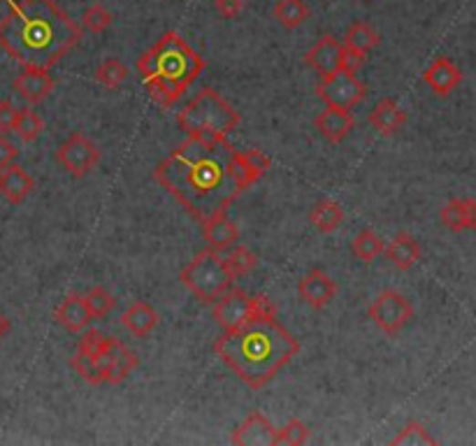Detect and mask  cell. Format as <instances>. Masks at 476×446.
<instances>
[{
    "instance_id": "6da1fadb",
    "label": "cell",
    "mask_w": 476,
    "mask_h": 446,
    "mask_svg": "<svg viewBox=\"0 0 476 446\" xmlns=\"http://www.w3.org/2000/svg\"><path fill=\"white\" fill-rule=\"evenodd\" d=\"M235 149L228 135L193 133L154 170V180L195 221L228 212L242 193L233 175Z\"/></svg>"
},
{
    "instance_id": "7a4b0ae2",
    "label": "cell",
    "mask_w": 476,
    "mask_h": 446,
    "mask_svg": "<svg viewBox=\"0 0 476 446\" xmlns=\"http://www.w3.org/2000/svg\"><path fill=\"white\" fill-rule=\"evenodd\" d=\"M0 19V49L21 67L52 70L82 42V26L57 0H7Z\"/></svg>"
},
{
    "instance_id": "3957f363",
    "label": "cell",
    "mask_w": 476,
    "mask_h": 446,
    "mask_svg": "<svg viewBox=\"0 0 476 446\" xmlns=\"http://www.w3.org/2000/svg\"><path fill=\"white\" fill-rule=\"evenodd\" d=\"M214 354L249 389H265L300 354V342L277 321V314H258L246 324L223 330Z\"/></svg>"
},
{
    "instance_id": "277c9868",
    "label": "cell",
    "mask_w": 476,
    "mask_h": 446,
    "mask_svg": "<svg viewBox=\"0 0 476 446\" xmlns=\"http://www.w3.org/2000/svg\"><path fill=\"white\" fill-rule=\"evenodd\" d=\"M205 66V58L180 33L168 31L138 58V75L154 103L160 108H172L200 78Z\"/></svg>"
},
{
    "instance_id": "5b68a950",
    "label": "cell",
    "mask_w": 476,
    "mask_h": 446,
    "mask_svg": "<svg viewBox=\"0 0 476 446\" xmlns=\"http://www.w3.org/2000/svg\"><path fill=\"white\" fill-rule=\"evenodd\" d=\"M242 117L219 91L200 88L198 96L186 105L177 117V123L184 133H219L228 135L240 126Z\"/></svg>"
},
{
    "instance_id": "8992f818",
    "label": "cell",
    "mask_w": 476,
    "mask_h": 446,
    "mask_svg": "<svg viewBox=\"0 0 476 446\" xmlns=\"http://www.w3.org/2000/svg\"><path fill=\"white\" fill-rule=\"evenodd\" d=\"M180 279L200 303L205 305H214L225 291H231L233 282H235L223 256L219 252H212V249H205L198 256H193V261L180 272Z\"/></svg>"
},
{
    "instance_id": "52a82bcc",
    "label": "cell",
    "mask_w": 476,
    "mask_h": 446,
    "mask_svg": "<svg viewBox=\"0 0 476 446\" xmlns=\"http://www.w3.org/2000/svg\"><path fill=\"white\" fill-rule=\"evenodd\" d=\"M258 314H277V307L270 303L267 296H252V293L242 291V288L233 286L231 291H225L223 296L212 305V316L223 330H233L237 326L246 324L249 318L258 316Z\"/></svg>"
},
{
    "instance_id": "ba28073f",
    "label": "cell",
    "mask_w": 476,
    "mask_h": 446,
    "mask_svg": "<svg viewBox=\"0 0 476 446\" xmlns=\"http://www.w3.org/2000/svg\"><path fill=\"white\" fill-rule=\"evenodd\" d=\"M316 96L326 103V108L354 109L356 105L365 100L367 88L356 78V72L339 67V70L330 72V75H323V79L316 87Z\"/></svg>"
},
{
    "instance_id": "9c48e42d",
    "label": "cell",
    "mask_w": 476,
    "mask_h": 446,
    "mask_svg": "<svg viewBox=\"0 0 476 446\" xmlns=\"http://www.w3.org/2000/svg\"><path fill=\"white\" fill-rule=\"evenodd\" d=\"M367 316L372 318L377 328L395 337L409 326V321L414 318V307L402 293L388 288L374 297L372 305L367 307Z\"/></svg>"
},
{
    "instance_id": "30bf717a",
    "label": "cell",
    "mask_w": 476,
    "mask_h": 446,
    "mask_svg": "<svg viewBox=\"0 0 476 446\" xmlns=\"http://www.w3.org/2000/svg\"><path fill=\"white\" fill-rule=\"evenodd\" d=\"M93 358H96L98 368L103 372V381L109 386L123 384L140 363L135 351H130L126 344H121L112 335H103L100 347H98V354Z\"/></svg>"
},
{
    "instance_id": "8fae6325",
    "label": "cell",
    "mask_w": 476,
    "mask_h": 446,
    "mask_svg": "<svg viewBox=\"0 0 476 446\" xmlns=\"http://www.w3.org/2000/svg\"><path fill=\"white\" fill-rule=\"evenodd\" d=\"M100 161V149L84 133H70V138L57 149V163L75 180H82Z\"/></svg>"
},
{
    "instance_id": "7c38bea8",
    "label": "cell",
    "mask_w": 476,
    "mask_h": 446,
    "mask_svg": "<svg viewBox=\"0 0 476 446\" xmlns=\"http://www.w3.org/2000/svg\"><path fill=\"white\" fill-rule=\"evenodd\" d=\"M12 88L28 105H40L42 100H47V96H52V91L57 88V79L47 67H21V72L12 82Z\"/></svg>"
},
{
    "instance_id": "4fadbf2b",
    "label": "cell",
    "mask_w": 476,
    "mask_h": 446,
    "mask_svg": "<svg viewBox=\"0 0 476 446\" xmlns=\"http://www.w3.org/2000/svg\"><path fill=\"white\" fill-rule=\"evenodd\" d=\"M297 293L303 297V303L312 309L328 307L337 296V282L323 270L307 272L300 284H297Z\"/></svg>"
},
{
    "instance_id": "5bb4252c",
    "label": "cell",
    "mask_w": 476,
    "mask_h": 446,
    "mask_svg": "<svg viewBox=\"0 0 476 446\" xmlns=\"http://www.w3.org/2000/svg\"><path fill=\"white\" fill-rule=\"evenodd\" d=\"M274 430L277 428L272 426L270 419L263 411H252L233 430L231 441L240 446H274Z\"/></svg>"
},
{
    "instance_id": "9a60e30c",
    "label": "cell",
    "mask_w": 476,
    "mask_h": 446,
    "mask_svg": "<svg viewBox=\"0 0 476 446\" xmlns=\"http://www.w3.org/2000/svg\"><path fill=\"white\" fill-rule=\"evenodd\" d=\"M200 226H202V237H205L212 252H228V249L240 240V228H237L235 221L228 216V212H216L210 219L200 221Z\"/></svg>"
},
{
    "instance_id": "2e32d148",
    "label": "cell",
    "mask_w": 476,
    "mask_h": 446,
    "mask_svg": "<svg viewBox=\"0 0 476 446\" xmlns=\"http://www.w3.org/2000/svg\"><path fill=\"white\" fill-rule=\"evenodd\" d=\"M272 161L267 159L258 149H246V151H237L235 161H233V175H235L237 186L244 193L246 189H252L267 170H270Z\"/></svg>"
},
{
    "instance_id": "e0dca14e",
    "label": "cell",
    "mask_w": 476,
    "mask_h": 446,
    "mask_svg": "<svg viewBox=\"0 0 476 446\" xmlns=\"http://www.w3.org/2000/svg\"><path fill=\"white\" fill-rule=\"evenodd\" d=\"M314 126L321 133L323 140L337 144L347 138L356 126V119L351 114V109H339V108H326L321 114H316L314 119Z\"/></svg>"
},
{
    "instance_id": "ac0fdd59",
    "label": "cell",
    "mask_w": 476,
    "mask_h": 446,
    "mask_svg": "<svg viewBox=\"0 0 476 446\" xmlns=\"http://www.w3.org/2000/svg\"><path fill=\"white\" fill-rule=\"evenodd\" d=\"M423 82L437 93V96H450L462 82V72L450 58L440 57L432 61V66L423 72Z\"/></svg>"
},
{
    "instance_id": "d6986e66",
    "label": "cell",
    "mask_w": 476,
    "mask_h": 446,
    "mask_svg": "<svg viewBox=\"0 0 476 446\" xmlns=\"http://www.w3.org/2000/svg\"><path fill=\"white\" fill-rule=\"evenodd\" d=\"M36 189V180L28 175L21 165L12 163L5 170H0V195L10 205H21Z\"/></svg>"
},
{
    "instance_id": "ffe728a7",
    "label": "cell",
    "mask_w": 476,
    "mask_h": 446,
    "mask_svg": "<svg viewBox=\"0 0 476 446\" xmlns=\"http://www.w3.org/2000/svg\"><path fill=\"white\" fill-rule=\"evenodd\" d=\"M54 318L67 333H82L93 321L91 312H88L87 303H84V296H79V293H70V296L63 297L58 307L54 309Z\"/></svg>"
},
{
    "instance_id": "44dd1931",
    "label": "cell",
    "mask_w": 476,
    "mask_h": 446,
    "mask_svg": "<svg viewBox=\"0 0 476 446\" xmlns=\"http://www.w3.org/2000/svg\"><path fill=\"white\" fill-rule=\"evenodd\" d=\"M441 226L450 233L476 231V201L474 198H453L440 212Z\"/></svg>"
},
{
    "instance_id": "7402d4cb",
    "label": "cell",
    "mask_w": 476,
    "mask_h": 446,
    "mask_svg": "<svg viewBox=\"0 0 476 446\" xmlns=\"http://www.w3.org/2000/svg\"><path fill=\"white\" fill-rule=\"evenodd\" d=\"M344 45L335 36H326L316 42V45L305 54V61L307 66H312L314 70L323 75H330V72L339 70V63H342Z\"/></svg>"
},
{
    "instance_id": "603a6c76",
    "label": "cell",
    "mask_w": 476,
    "mask_h": 446,
    "mask_svg": "<svg viewBox=\"0 0 476 446\" xmlns=\"http://www.w3.org/2000/svg\"><path fill=\"white\" fill-rule=\"evenodd\" d=\"M369 123L374 129L379 130L381 135L390 138V135L399 133L405 129L407 123V112L395 103L393 98H381L379 103L374 105V109L369 112Z\"/></svg>"
},
{
    "instance_id": "cb8c5ba5",
    "label": "cell",
    "mask_w": 476,
    "mask_h": 446,
    "mask_svg": "<svg viewBox=\"0 0 476 446\" xmlns=\"http://www.w3.org/2000/svg\"><path fill=\"white\" fill-rule=\"evenodd\" d=\"M121 326L129 330L133 337H147L149 333H154V328L159 326V314L144 300H135L121 316Z\"/></svg>"
},
{
    "instance_id": "d4e9b609",
    "label": "cell",
    "mask_w": 476,
    "mask_h": 446,
    "mask_svg": "<svg viewBox=\"0 0 476 446\" xmlns=\"http://www.w3.org/2000/svg\"><path fill=\"white\" fill-rule=\"evenodd\" d=\"M386 256L398 267L399 272H407L420 261V244L409 235V233H398L393 240L386 244Z\"/></svg>"
},
{
    "instance_id": "484cf974",
    "label": "cell",
    "mask_w": 476,
    "mask_h": 446,
    "mask_svg": "<svg viewBox=\"0 0 476 446\" xmlns=\"http://www.w3.org/2000/svg\"><path fill=\"white\" fill-rule=\"evenodd\" d=\"M344 219H347V214H344L342 205L335 201H318L312 207V212H309V223L323 235H330V233L337 231L344 223Z\"/></svg>"
},
{
    "instance_id": "4316f807",
    "label": "cell",
    "mask_w": 476,
    "mask_h": 446,
    "mask_svg": "<svg viewBox=\"0 0 476 446\" xmlns=\"http://www.w3.org/2000/svg\"><path fill=\"white\" fill-rule=\"evenodd\" d=\"M379 42H381L379 33L374 31L369 24H365V21H356L354 26L347 31V37H344L342 45L348 47V49H354V52L365 54V57H367L372 49H377V47H379Z\"/></svg>"
},
{
    "instance_id": "83f0119b",
    "label": "cell",
    "mask_w": 476,
    "mask_h": 446,
    "mask_svg": "<svg viewBox=\"0 0 476 446\" xmlns=\"http://www.w3.org/2000/svg\"><path fill=\"white\" fill-rule=\"evenodd\" d=\"M272 15L284 28L293 31V28H300L309 19V7L305 0H279Z\"/></svg>"
},
{
    "instance_id": "f1b7e54d",
    "label": "cell",
    "mask_w": 476,
    "mask_h": 446,
    "mask_svg": "<svg viewBox=\"0 0 476 446\" xmlns=\"http://www.w3.org/2000/svg\"><path fill=\"white\" fill-rule=\"evenodd\" d=\"M384 249H386L384 240H381L374 231H369V228L360 231L358 235L354 237V242H351V252H354V256L360 258L363 263L377 261V258L384 254Z\"/></svg>"
},
{
    "instance_id": "f546056e",
    "label": "cell",
    "mask_w": 476,
    "mask_h": 446,
    "mask_svg": "<svg viewBox=\"0 0 476 446\" xmlns=\"http://www.w3.org/2000/svg\"><path fill=\"white\" fill-rule=\"evenodd\" d=\"M225 265L228 270L233 272V277H246L249 272H254L258 267V256L252 252V249H246L244 244H233L228 249V254L223 256Z\"/></svg>"
},
{
    "instance_id": "4dcf8cb0",
    "label": "cell",
    "mask_w": 476,
    "mask_h": 446,
    "mask_svg": "<svg viewBox=\"0 0 476 446\" xmlns=\"http://www.w3.org/2000/svg\"><path fill=\"white\" fill-rule=\"evenodd\" d=\"M93 78H96V82L100 84V87L109 88V91H114V88L121 87L123 82H126V78H129V70H126V66H123L119 58L109 57L105 58L100 66L96 67V72H93Z\"/></svg>"
},
{
    "instance_id": "1f68e13d",
    "label": "cell",
    "mask_w": 476,
    "mask_h": 446,
    "mask_svg": "<svg viewBox=\"0 0 476 446\" xmlns=\"http://www.w3.org/2000/svg\"><path fill=\"white\" fill-rule=\"evenodd\" d=\"M390 444L393 446H435L437 440L435 437L428 432V428L423 426V423H419V420H409L402 430L398 432V435L390 440Z\"/></svg>"
},
{
    "instance_id": "d6a6232c",
    "label": "cell",
    "mask_w": 476,
    "mask_h": 446,
    "mask_svg": "<svg viewBox=\"0 0 476 446\" xmlns=\"http://www.w3.org/2000/svg\"><path fill=\"white\" fill-rule=\"evenodd\" d=\"M42 130H45V121H42L40 114L33 112L31 108L26 109H19V117H16V123H15V133L19 135L21 142H36L37 138L42 135Z\"/></svg>"
},
{
    "instance_id": "836d02e7",
    "label": "cell",
    "mask_w": 476,
    "mask_h": 446,
    "mask_svg": "<svg viewBox=\"0 0 476 446\" xmlns=\"http://www.w3.org/2000/svg\"><path fill=\"white\" fill-rule=\"evenodd\" d=\"M309 441V428L305 420L291 419L286 426L274 430V446H300Z\"/></svg>"
},
{
    "instance_id": "e575fe53",
    "label": "cell",
    "mask_w": 476,
    "mask_h": 446,
    "mask_svg": "<svg viewBox=\"0 0 476 446\" xmlns=\"http://www.w3.org/2000/svg\"><path fill=\"white\" fill-rule=\"evenodd\" d=\"M84 303H87L88 312H91L93 318H105L114 307H117L114 296L103 286H93L91 291L84 296Z\"/></svg>"
},
{
    "instance_id": "d590c367",
    "label": "cell",
    "mask_w": 476,
    "mask_h": 446,
    "mask_svg": "<svg viewBox=\"0 0 476 446\" xmlns=\"http://www.w3.org/2000/svg\"><path fill=\"white\" fill-rule=\"evenodd\" d=\"M112 24V12L103 3H93L82 12V31L103 33Z\"/></svg>"
},
{
    "instance_id": "8d00e7d4",
    "label": "cell",
    "mask_w": 476,
    "mask_h": 446,
    "mask_svg": "<svg viewBox=\"0 0 476 446\" xmlns=\"http://www.w3.org/2000/svg\"><path fill=\"white\" fill-rule=\"evenodd\" d=\"M70 368L75 369V372H78V375L82 377L87 384H91V386L105 384L103 372H100V368H98V363H96V358H93V356L75 354L70 358Z\"/></svg>"
},
{
    "instance_id": "74e56055",
    "label": "cell",
    "mask_w": 476,
    "mask_h": 446,
    "mask_svg": "<svg viewBox=\"0 0 476 446\" xmlns=\"http://www.w3.org/2000/svg\"><path fill=\"white\" fill-rule=\"evenodd\" d=\"M16 117H19V109L15 108L12 100H0V133H10L15 130Z\"/></svg>"
},
{
    "instance_id": "f35d334b",
    "label": "cell",
    "mask_w": 476,
    "mask_h": 446,
    "mask_svg": "<svg viewBox=\"0 0 476 446\" xmlns=\"http://www.w3.org/2000/svg\"><path fill=\"white\" fill-rule=\"evenodd\" d=\"M16 159H19L16 144H12L10 140L5 138V133H0V170H5L7 165L16 163Z\"/></svg>"
},
{
    "instance_id": "ab89813d",
    "label": "cell",
    "mask_w": 476,
    "mask_h": 446,
    "mask_svg": "<svg viewBox=\"0 0 476 446\" xmlns=\"http://www.w3.org/2000/svg\"><path fill=\"white\" fill-rule=\"evenodd\" d=\"M214 10L219 12L223 19H235L244 10V0H214Z\"/></svg>"
},
{
    "instance_id": "60d3db41",
    "label": "cell",
    "mask_w": 476,
    "mask_h": 446,
    "mask_svg": "<svg viewBox=\"0 0 476 446\" xmlns=\"http://www.w3.org/2000/svg\"><path fill=\"white\" fill-rule=\"evenodd\" d=\"M365 54H358L354 52V49H348V47H344V54H342V63H339V67H344V70H351V72H358L360 67L365 66Z\"/></svg>"
},
{
    "instance_id": "b9f144b4",
    "label": "cell",
    "mask_w": 476,
    "mask_h": 446,
    "mask_svg": "<svg viewBox=\"0 0 476 446\" xmlns=\"http://www.w3.org/2000/svg\"><path fill=\"white\" fill-rule=\"evenodd\" d=\"M10 328H12L10 318H7L5 314L0 312V342H3V339H5V335L10 333Z\"/></svg>"
}]
</instances>
